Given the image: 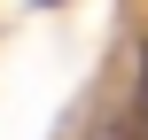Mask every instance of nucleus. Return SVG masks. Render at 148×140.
<instances>
[{
    "mask_svg": "<svg viewBox=\"0 0 148 140\" xmlns=\"http://www.w3.org/2000/svg\"><path fill=\"white\" fill-rule=\"evenodd\" d=\"M39 8H55V0H39Z\"/></svg>",
    "mask_w": 148,
    "mask_h": 140,
    "instance_id": "obj_1",
    "label": "nucleus"
}]
</instances>
